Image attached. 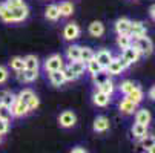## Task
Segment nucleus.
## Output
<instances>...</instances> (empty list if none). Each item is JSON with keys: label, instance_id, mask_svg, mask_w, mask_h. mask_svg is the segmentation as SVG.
<instances>
[{"label": "nucleus", "instance_id": "nucleus-16", "mask_svg": "<svg viewBox=\"0 0 155 153\" xmlns=\"http://www.w3.org/2000/svg\"><path fill=\"white\" fill-rule=\"evenodd\" d=\"M129 26H130V20L126 18V17H121L115 21V32L120 35V34H127L129 31Z\"/></svg>", "mask_w": 155, "mask_h": 153}, {"label": "nucleus", "instance_id": "nucleus-10", "mask_svg": "<svg viewBox=\"0 0 155 153\" xmlns=\"http://www.w3.org/2000/svg\"><path fill=\"white\" fill-rule=\"evenodd\" d=\"M94 58L97 60V63L100 64V66L106 71V68H107V64L110 63V60H112L114 57H112V54H110V51H106V49H101V51H98L95 55H94Z\"/></svg>", "mask_w": 155, "mask_h": 153}, {"label": "nucleus", "instance_id": "nucleus-18", "mask_svg": "<svg viewBox=\"0 0 155 153\" xmlns=\"http://www.w3.org/2000/svg\"><path fill=\"white\" fill-rule=\"evenodd\" d=\"M87 31H89V34L92 37H101L104 34V25L101 23V21L95 20V21H92V23L89 25V29Z\"/></svg>", "mask_w": 155, "mask_h": 153}, {"label": "nucleus", "instance_id": "nucleus-40", "mask_svg": "<svg viewBox=\"0 0 155 153\" xmlns=\"http://www.w3.org/2000/svg\"><path fill=\"white\" fill-rule=\"evenodd\" d=\"M9 78V72L5 66H0V84L6 83V80Z\"/></svg>", "mask_w": 155, "mask_h": 153}, {"label": "nucleus", "instance_id": "nucleus-42", "mask_svg": "<svg viewBox=\"0 0 155 153\" xmlns=\"http://www.w3.org/2000/svg\"><path fill=\"white\" fill-rule=\"evenodd\" d=\"M5 3H6L8 8H17L20 5H23L25 2H23V0H5Z\"/></svg>", "mask_w": 155, "mask_h": 153}, {"label": "nucleus", "instance_id": "nucleus-26", "mask_svg": "<svg viewBox=\"0 0 155 153\" xmlns=\"http://www.w3.org/2000/svg\"><path fill=\"white\" fill-rule=\"evenodd\" d=\"M132 45V37L129 35V34H120L118 37H117V46L123 51V49H126V48H129Z\"/></svg>", "mask_w": 155, "mask_h": 153}, {"label": "nucleus", "instance_id": "nucleus-4", "mask_svg": "<svg viewBox=\"0 0 155 153\" xmlns=\"http://www.w3.org/2000/svg\"><path fill=\"white\" fill-rule=\"evenodd\" d=\"M9 9H11V14H12L14 23H20V21L26 20L28 15H29V8L26 6V3L20 5V6H17V8H9Z\"/></svg>", "mask_w": 155, "mask_h": 153}, {"label": "nucleus", "instance_id": "nucleus-32", "mask_svg": "<svg viewBox=\"0 0 155 153\" xmlns=\"http://www.w3.org/2000/svg\"><path fill=\"white\" fill-rule=\"evenodd\" d=\"M86 71L89 72L91 75H95V74H98V72H101V71H104V69L97 63L95 58H92V60H89V61L86 63Z\"/></svg>", "mask_w": 155, "mask_h": 153}, {"label": "nucleus", "instance_id": "nucleus-11", "mask_svg": "<svg viewBox=\"0 0 155 153\" xmlns=\"http://www.w3.org/2000/svg\"><path fill=\"white\" fill-rule=\"evenodd\" d=\"M17 74V80L20 83H32L37 80L38 77V69L37 71H29V69H23L21 72H15Z\"/></svg>", "mask_w": 155, "mask_h": 153}, {"label": "nucleus", "instance_id": "nucleus-25", "mask_svg": "<svg viewBox=\"0 0 155 153\" xmlns=\"http://www.w3.org/2000/svg\"><path fill=\"white\" fill-rule=\"evenodd\" d=\"M58 6V12H60V17H69L72 12H74V6L71 2H61Z\"/></svg>", "mask_w": 155, "mask_h": 153}, {"label": "nucleus", "instance_id": "nucleus-39", "mask_svg": "<svg viewBox=\"0 0 155 153\" xmlns=\"http://www.w3.org/2000/svg\"><path fill=\"white\" fill-rule=\"evenodd\" d=\"M26 104H28L29 112H32V110H35V109L40 106V100H38V97H37V95H34V97H32V98H31V100H29Z\"/></svg>", "mask_w": 155, "mask_h": 153}, {"label": "nucleus", "instance_id": "nucleus-21", "mask_svg": "<svg viewBox=\"0 0 155 153\" xmlns=\"http://www.w3.org/2000/svg\"><path fill=\"white\" fill-rule=\"evenodd\" d=\"M0 18H2L5 23H14L12 20V14H11V9L6 6L5 2H0Z\"/></svg>", "mask_w": 155, "mask_h": 153}, {"label": "nucleus", "instance_id": "nucleus-33", "mask_svg": "<svg viewBox=\"0 0 155 153\" xmlns=\"http://www.w3.org/2000/svg\"><path fill=\"white\" fill-rule=\"evenodd\" d=\"M95 55V52L91 49V48H80V60L87 63L89 60H92Z\"/></svg>", "mask_w": 155, "mask_h": 153}, {"label": "nucleus", "instance_id": "nucleus-44", "mask_svg": "<svg viewBox=\"0 0 155 153\" xmlns=\"http://www.w3.org/2000/svg\"><path fill=\"white\" fill-rule=\"evenodd\" d=\"M149 15H150V18H152V20H155V3L149 8Z\"/></svg>", "mask_w": 155, "mask_h": 153}, {"label": "nucleus", "instance_id": "nucleus-31", "mask_svg": "<svg viewBox=\"0 0 155 153\" xmlns=\"http://www.w3.org/2000/svg\"><path fill=\"white\" fill-rule=\"evenodd\" d=\"M126 98H127L129 101H132V103H135V104H140V103L143 101V91L137 86L129 95H126Z\"/></svg>", "mask_w": 155, "mask_h": 153}, {"label": "nucleus", "instance_id": "nucleus-9", "mask_svg": "<svg viewBox=\"0 0 155 153\" xmlns=\"http://www.w3.org/2000/svg\"><path fill=\"white\" fill-rule=\"evenodd\" d=\"M63 37L68 41L77 40L80 37V26L77 23H68L64 26V29H63Z\"/></svg>", "mask_w": 155, "mask_h": 153}, {"label": "nucleus", "instance_id": "nucleus-15", "mask_svg": "<svg viewBox=\"0 0 155 153\" xmlns=\"http://www.w3.org/2000/svg\"><path fill=\"white\" fill-rule=\"evenodd\" d=\"M152 116H150V112L146 110V109H140V110L135 112V123L138 124H144V126H149Z\"/></svg>", "mask_w": 155, "mask_h": 153}, {"label": "nucleus", "instance_id": "nucleus-5", "mask_svg": "<svg viewBox=\"0 0 155 153\" xmlns=\"http://www.w3.org/2000/svg\"><path fill=\"white\" fill-rule=\"evenodd\" d=\"M138 58H140V52H138V49H137L134 45H130L129 48L123 49L121 60H124V61L129 64V66H130V64H134V63H137Z\"/></svg>", "mask_w": 155, "mask_h": 153}, {"label": "nucleus", "instance_id": "nucleus-30", "mask_svg": "<svg viewBox=\"0 0 155 153\" xmlns=\"http://www.w3.org/2000/svg\"><path fill=\"white\" fill-rule=\"evenodd\" d=\"M118 87H120V92L126 97V95H129L132 91L135 89L137 84H135L134 81H130V80H124V81H121V84H120Z\"/></svg>", "mask_w": 155, "mask_h": 153}, {"label": "nucleus", "instance_id": "nucleus-17", "mask_svg": "<svg viewBox=\"0 0 155 153\" xmlns=\"http://www.w3.org/2000/svg\"><path fill=\"white\" fill-rule=\"evenodd\" d=\"M48 74H49V81H51L52 86L60 87V86H63V84L66 83V80H64L61 71H54V72H48Z\"/></svg>", "mask_w": 155, "mask_h": 153}, {"label": "nucleus", "instance_id": "nucleus-35", "mask_svg": "<svg viewBox=\"0 0 155 153\" xmlns=\"http://www.w3.org/2000/svg\"><path fill=\"white\" fill-rule=\"evenodd\" d=\"M34 95H35L34 91H32V89H28V87H26V89H21V91H20V94L17 95V98H18L20 101H23V103H28Z\"/></svg>", "mask_w": 155, "mask_h": 153}, {"label": "nucleus", "instance_id": "nucleus-7", "mask_svg": "<svg viewBox=\"0 0 155 153\" xmlns=\"http://www.w3.org/2000/svg\"><path fill=\"white\" fill-rule=\"evenodd\" d=\"M58 123H60L61 127L69 129V127L75 126V123H77V116H75V113H74L72 110H64V112L60 113V116H58Z\"/></svg>", "mask_w": 155, "mask_h": 153}, {"label": "nucleus", "instance_id": "nucleus-41", "mask_svg": "<svg viewBox=\"0 0 155 153\" xmlns=\"http://www.w3.org/2000/svg\"><path fill=\"white\" fill-rule=\"evenodd\" d=\"M8 132H9V123L0 118V136L5 135V133H8Z\"/></svg>", "mask_w": 155, "mask_h": 153}, {"label": "nucleus", "instance_id": "nucleus-43", "mask_svg": "<svg viewBox=\"0 0 155 153\" xmlns=\"http://www.w3.org/2000/svg\"><path fill=\"white\" fill-rule=\"evenodd\" d=\"M69 153H89L86 148H83V147H74Z\"/></svg>", "mask_w": 155, "mask_h": 153}, {"label": "nucleus", "instance_id": "nucleus-22", "mask_svg": "<svg viewBox=\"0 0 155 153\" xmlns=\"http://www.w3.org/2000/svg\"><path fill=\"white\" fill-rule=\"evenodd\" d=\"M132 135H134L137 139H143L147 135V126L135 123L134 126H132Z\"/></svg>", "mask_w": 155, "mask_h": 153}, {"label": "nucleus", "instance_id": "nucleus-13", "mask_svg": "<svg viewBox=\"0 0 155 153\" xmlns=\"http://www.w3.org/2000/svg\"><path fill=\"white\" fill-rule=\"evenodd\" d=\"M92 101L98 107H106L109 104V101H110V97L106 95V94H103V92H100V91H95L94 95H92Z\"/></svg>", "mask_w": 155, "mask_h": 153}, {"label": "nucleus", "instance_id": "nucleus-45", "mask_svg": "<svg viewBox=\"0 0 155 153\" xmlns=\"http://www.w3.org/2000/svg\"><path fill=\"white\" fill-rule=\"evenodd\" d=\"M149 98H150V100H155V86L150 87V91H149Z\"/></svg>", "mask_w": 155, "mask_h": 153}, {"label": "nucleus", "instance_id": "nucleus-46", "mask_svg": "<svg viewBox=\"0 0 155 153\" xmlns=\"http://www.w3.org/2000/svg\"><path fill=\"white\" fill-rule=\"evenodd\" d=\"M147 151H149V153H155V144H153V145H152V147H150Z\"/></svg>", "mask_w": 155, "mask_h": 153}, {"label": "nucleus", "instance_id": "nucleus-20", "mask_svg": "<svg viewBox=\"0 0 155 153\" xmlns=\"http://www.w3.org/2000/svg\"><path fill=\"white\" fill-rule=\"evenodd\" d=\"M68 66L71 68V71L77 75V77H80V75H83L84 74V71H86V63L84 61H81V60H77V61H71Z\"/></svg>", "mask_w": 155, "mask_h": 153}, {"label": "nucleus", "instance_id": "nucleus-24", "mask_svg": "<svg viewBox=\"0 0 155 153\" xmlns=\"http://www.w3.org/2000/svg\"><path fill=\"white\" fill-rule=\"evenodd\" d=\"M97 91H100V92H103V94H106V95L110 97V95L114 94V91H115V84H114L112 80H107V81H104L103 84L97 86Z\"/></svg>", "mask_w": 155, "mask_h": 153}, {"label": "nucleus", "instance_id": "nucleus-37", "mask_svg": "<svg viewBox=\"0 0 155 153\" xmlns=\"http://www.w3.org/2000/svg\"><path fill=\"white\" fill-rule=\"evenodd\" d=\"M153 144H155V136H153V135H146V136L141 139V147H143L144 150H149Z\"/></svg>", "mask_w": 155, "mask_h": 153}, {"label": "nucleus", "instance_id": "nucleus-28", "mask_svg": "<svg viewBox=\"0 0 155 153\" xmlns=\"http://www.w3.org/2000/svg\"><path fill=\"white\" fill-rule=\"evenodd\" d=\"M9 66L14 72H21L25 69V61H23V57H12L11 61H9Z\"/></svg>", "mask_w": 155, "mask_h": 153}, {"label": "nucleus", "instance_id": "nucleus-47", "mask_svg": "<svg viewBox=\"0 0 155 153\" xmlns=\"http://www.w3.org/2000/svg\"><path fill=\"white\" fill-rule=\"evenodd\" d=\"M0 142H2V136H0Z\"/></svg>", "mask_w": 155, "mask_h": 153}, {"label": "nucleus", "instance_id": "nucleus-14", "mask_svg": "<svg viewBox=\"0 0 155 153\" xmlns=\"http://www.w3.org/2000/svg\"><path fill=\"white\" fill-rule=\"evenodd\" d=\"M137 106H138V104H135V103L129 101L127 98H124V100L120 101V110H121V113H124V115H132L134 112H137Z\"/></svg>", "mask_w": 155, "mask_h": 153}, {"label": "nucleus", "instance_id": "nucleus-6", "mask_svg": "<svg viewBox=\"0 0 155 153\" xmlns=\"http://www.w3.org/2000/svg\"><path fill=\"white\" fill-rule=\"evenodd\" d=\"M9 110L12 113V118H20V116H25L29 113V109H28V104L23 103V101H20L18 98L15 100V103L9 107Z\"/></svg>", "mask_w": 155, "mask_h": 153}, {"label": "nucleus", "instance_id": "nucleus-3", "mask_svg": "<svg viewBox=\"0 0 155 153\" xmlns=\"http://www.w3.org/2000/svg\"><path fill=\"white\" fill-rule=\"evenodd\" d=\"M127 68H129V64L124 60H121V57H118V58H112V60H110V63L107 64V68H106V72L109 75H120Z\"/></svg>", "mask_w": 155, "mask_h": 153}, {"label": "nucleus", "instance_id": "nucleus-19", "mask_svg": "<svg viewBox=\"0 0 155 153\" xmlns=\"http://www.w3.org/2000/svg\"><path fill=\"white\" fill-rule=\"evenodd\" d=\"M109 129V120L106 116H97L95 121H94V130L95 132H106Z\"/></svg>", "mask_w": 155, "mask_h": 153}, {"label": "nucleus", "instance_id": "nucleus-34", "mask_svg": "<svg viewBox=\"0 0 155 153\" xmlns=\"http://www.w3.org/2000/svg\"><path fill=\"white\" fill-rule=\"evenodd\" d=\"M110 75L106 72V71H101V72H98V74H95V75H92V80H94V83H95V86H100V84H103L104 81H107V80H110L109 78Z\"/></svg>", "mask_w": 155, "mask_h": 153}, {"label": "nucleus", "instance_id": "nucleus-2", "mask_svg": "<svg viewBox=\"0 0 155 153\" xmlns=\"http://www.w3.org/2000/svg\"><path fill=\"white\" fill-rule=\"evenodd\" d=\"M64 68V61L60 54H54L46 58L45 61V71L46 72H54V71H61Z\"/></svg>", "mask_w": 155, "mask_h": 153}, {"label": "nucleus", "instance_id": "nucleus-8", "mask_svg": "<svg viewBox=\"0 0 155 153\" xmlns=\"http://www.w3.org/2000/svg\"><path fill=\"white\" fill-rule=\"evenodd\" d=\"M146 32H147V29H146V25L143 23V21H130V26H129L127 34L132 38L143 37V35H146Z\"/></svg>", "mask_w": 155, "mask_h": 153}, {"label": "nucleus", "instance_id": "nucleus-36", "mask_svg": "<svg viewBox=\"0 0 155 153\" xmlns=\"http://www.w3.org/2000/svg\"><path fill=\"white\" fill-rule=\"evenodd\" d=\"M61 72H63V77H64V80H66V81H75V80L78 78V77L71 71V68H69V66H64V68L61 69Z\"/></svg>", "mask_w": 155, "mask_h": 153}, {"label": "nucleus", "instance_id": "nucleus-23", "mask_svg": "<svg viewBox=\"0 0 155 153\" xmlns=\"http://www.w3.org/2000/svg\"><path fill=\"white\" fill-rule=\"evenodd\" d=\"M80 48L78 45H71L68 49H66V58L69 61H77L80 60Z\"/></svg>", "mask_w": 155, "mask_h": 153}, {"label": "nucleus", "instance_id": "nucleus-29", "mask_svg": "<svg viewBox=\"0 0 155 153\" xmlns=\"http://www.w3.org/2000/svg\"><path fill=\"white\" fill-rule=\"evenodd\" d=\"M23 61H25V69H29V71L38 69V58L35 55H26L23 58Z\"/></svg>", "mask_w": 155, "mask_h": 153}, {"label": "nucleus", "instance_id": "nucleus-27", "mask_svg": "<svg viewBox=\"0 0 155 153\" xmlns=\"http://www.w3.org/2000/svg\"><path fill=\"white\" fill-rule=\"evenodd\" d=\"M45 17L51 21H57L60 18V12H58V6L57 5H49L45 11Z\"/></svg>", "mask_w": 155, "mask_h": 153}, {"label": "nucleus", "instance_id": "nucleus-38", "mask_svg": "<svg viewBox=\"0 0 155 153\" xmlns=\"http://www.w3.org/2000/svg\"><path fill=\"white\" fill-rule=\"evenodd\" d=\"M0 118L5 120V121H11L12 120V113L9 110V107H5V106H0Z\"/></svg>", "mask_w": 155, "mask_h": 153}, {"label": "nucleus", "instance_id": "nucleus-12", "mask_svg": "<svg viewBox=\"0 0 155 153\" xmlns=\"http://www.w3.org/2000/svg\"><path fill=\"white\" fill-rule=\"evenodd\" d=\"M17 100V95H14L11 91H2L0 92V106L11 107Z\"/></svg>", "mask_w": 155, "mask_h": 153}, {"label": "nucleus", "instance_id": "nucleus-1", "mask_svg": "<svg viewBox=\"0 0 155 153\" xmlns=\"http://www.w3.org/2000/svg\"><path fill=\"white\" fill-rule=\"evenodd\" d=\"M132 45L138 49L140 55H146V57H147V55H150L152 51H153V43H152V40H150L149 37H146V35L132 38Z\"/></svg>", "mask_w": 155, "mask_h": 153}]
</instances>
